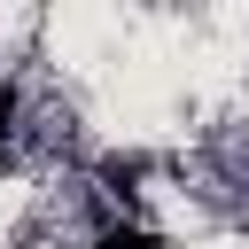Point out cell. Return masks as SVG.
Masks as SVG:
<instances>
[{"mask_svg": "<svg viewBox=\"0 0 249 249\" xmlns=\"http://www.w3.org/2000/svg\"><path fill=\"white\" fill-rule=\"evenodd\" d=\"M101 249H156V233H140V226H109Z\"/></svg>", "mask_w": 249, "mask_h": 249, "instance_id": "obj_1", "label": "cell"}, {"mask_svg": "<svg viewBox=\"0 0 249 249\" xmlns=\"http://www.w3.org/2000/svg\"><path fill=\"white\" fill-rule=\"evenodd\" d=\"M8 124H16V86H0V140H8Z\"/></svg>", "mask_w": 249, "mask_h": 249, "instance_id": "obj_2", "label": "cell"}]
</instances>
